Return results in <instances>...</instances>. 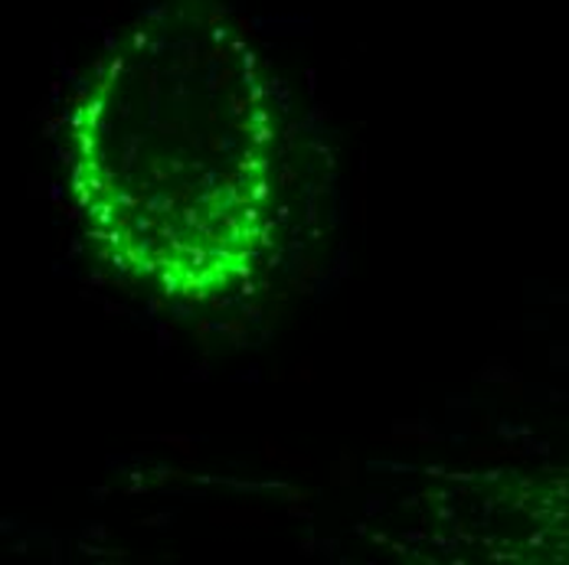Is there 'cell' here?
I'll return each mask as SVG.
<instances>
[{"label": "cell", "mask_w": 569, "mask_h": 565, "mask_svg": "<svg viewBox=\"0 0 569 565\" xmlns=\"http://www.w3.org/2000/svg\"><path fill=\"white\" fill-rule=\"evenodd\" d=\"M66 158L96 252L161 297L227 301L276 249L282 95L217 3H164L114 37L72 102Z\"/></svg>", "instance_id": "cell-1"}]
</instances>
